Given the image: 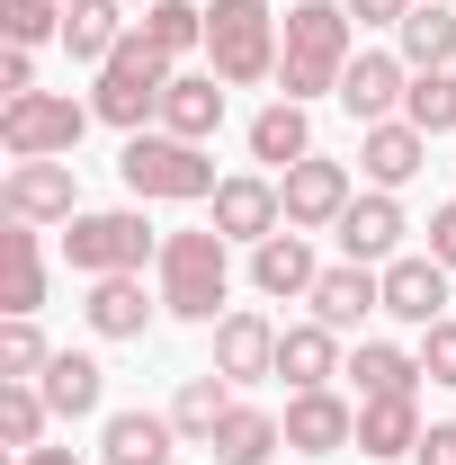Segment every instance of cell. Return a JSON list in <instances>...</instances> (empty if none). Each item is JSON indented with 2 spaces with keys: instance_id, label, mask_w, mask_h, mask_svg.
Listing matches in <instances>:
<instances>
[{
  "instance_id": "18",
  "label": "cell",
  "mask_w": 456,
  "mask_h": 465,
  "mask_svg": "<svg viewBox=\"0 0 456 465\" xmlns=\"http://www.w3.org/2000/svg\"><path fill=\"white\" fill-rule=\"evenodd\" d=\"M313 322H332V331H358L367 313H385V269H367V260H341V269H322L313 278Z\"/></svg>"
},
{
  "instance_id": "25",
  "label": "cell",
  "mask_w": 456,
  "mask_h": 465,
  "mask_svg": "<svg viewBox=\"0 0 456 465\" xmlns=\"http://www.w3.org/2000/svg\"><path fill=\"white\" fill-rule=\"evenodd\" d=\"M224 411H233V376H188L171 394V430H179V448H215V430H224Z\"/></svg>"
},
{
  "instance_id": "33",
  "label": "cell",
  "mask_w": 456,
  "mask_h": 465,
  "mask_svg": "<svg viewBox=\"0 0 456 465\" xmlns=\"http://www.w3.org/2000/svg\"><path fill=\"white\" fill-rule=\"evenodd\" d=\"M144 36L179 63V54H197V45H206V9H197V0H153V9H144Z\"/></svg>"
},
{
  "instance_id": "43",
  "label": "cell",
  "mask_w": 456,
  "mask_h": 465,
  "mask_svg": "<svg viewBox=\"0 0 456 465\" xmlns=\"http://www.w3.org/2000/svg\"><path fill=\"white\" fill-rule=\"evenodd\" d=\"M125 9H134V0H125ZM144 9H153V0H144Z\"/></svg>"
},
{
  "instance_id": "6",
  "label": "cell",
  "mask_w": 456,
  "mask_h": 465,
  "mask_svg": "<svg viewBox=\"0 0 456 465\" xmlns=\"http://www.w3.org/2000/svg\"><path fill=\"white\" fill-rule=\"evenodd\" d=\"M63 260H72L81 278H116V269L162 260V232L144 224V206H81V215L63 224Z\"/></svg>"
},
{
  "instance_id": "19",
  "label": "cell",
  "mask_w": 456,
  "mask_h": 465,
  "mask_svg": "<svg viewBox=\"0 0 456 465\" xmlns=\"http://www.w3.org/2000/svg\"><path fill=\"white\" fill-rule=\"evenodd\" d=\"M278 376H286V394H313V385L349 376L341 331H332V322H286V331H278Z\"/></svg>"
},
{
  "instance_id": "1",
  "label": "cell",
  "mask_w": 456,
  "mask_h": 465,
  "mask_svg": "<svg viewBox=\"0 0 456 465\" xmlns=\"http://www.w3.org/2000/svg\"><path fill=\"white\" fill-rule=\"evenodd\" d=\"M349 54H358V18H349L341 0H295V9H286V36H278V90L295 108L341 99Z\"/></svg>"
},
{
  "instance_id": "7",
  "label": "cell",
  "mask_w": 456,
  "mask_h": 465,
  "mask_svg": "<svg viewBox=\"0 0 456 465\" xmlns=\"http://www.w3.org/2000/svg\"><path fill=\"white\" fill-rule=\"evenodd\" d=\"M90 99L72 90H27V99H0V153L9 162H72V143L90 134Z\"/></svg>"
},
{
  "instance_id": "16",
  "label": "cell",
  "mask_w": 456,
  "mask_h": 465,
  "mask_svg": "<svg viewBox=\"0 0 456 465\" xmlns=\"http://www.w3.org/2000/svg\"><path fill=\"white\" fill-rule=\"evenodd\" d=\"M402 90H411V63L385 45V54H349L341 72V108L358 116V125H385V116H402Z\"/></svg>"
},
{
  "instance_id": "42",
  "label": "cell",
  "mask_w": 456,
  "mask_h": 465,
  "mask_svg": "<svg viewBox=\"0 0 456 465\" xmlns=\"http://www.w3.org/2000/svg\"><path fill=\"white\" fill-rule=\"evenodd\" d=\"M18 465H81V457H72V448H27Z\"/></svg>"
},
{
  "instance_id": "11",
  "label": "cell",
  "mask_w": 456,
  "mask_h": 465,
  "mask_svg": "<svg viewBox=\"0 0 456 465\" xmlns=\"http://www.w3.org/2000/svg\"><path fill=\"white\" fill-rule=\"evenodd\" d=\"M206 206H215V232L224 242H269V232H286V197H278L269 171H233Z\"/></svg>"
},
{
  "instance_id": "21",
  "label": "cell",
  "mask_w": 456,
  "mask_h": 465,
  "mask_svg": "<svg viewBox=\"0 0 456 465\" xmlns=\"http://www.w3.org/2000/svg\"><path fill=\"white\" fill-rule=\"evenodd\" d=\"M313 278H322V260H313V242L286 224V232H269V242H251V287L260 295H313Z\"/></svg>"
},
{
  "instance_id": "39",
  "label": "cell",
  "mask_w": 456,
  "mask_h": 465,
  "mask_svg": "<svg viewBox=\"0 0 456 465\" xmlns=\"http://www.w3.org/2000/svg\"><path fill=\"white\" fill-rule=\"evenodd\" d=\"M341 9L358 18V27H402V18H411L421 0H341Z\"/></svg>"
},
{
  "instance_id": "28",
  "label": "cell",
  "mask_w": 456,
  "mask_h": 465,
  "mask_svg": "<svg viewBox=\"0 0 456 465\" xmlns=\"http://www.w3.org/2000/svg\"><path fill=\"white\" fill-rule=\"evenodd\" d=\"M349 385H358V403H385V394H421V349L358 341V358H349Z\"/></svg>"
},
{
  "instance_id": "24",
  "label": "cell",
  "mask_w": 456,
  "mask_h": 465,
  "mask_svg": "<svg viewBox=\"0 0 456 465\" xmlns=\"http://www.w3.org/2000/svg\"><path fill=\"white\" fill-rule=\"evenodd\" d=\"M125 36H134V27H125V0H63V45H72V63L99 72Z\"/></svg>"
},
{
  "instance_id": "8",
  "label": "cell",
  "mask_w": 456,
  "mask_h": 465,
  "mask_svg": "<svg viewBox=\"0 0 456 465\" xmlns=\"http://www.w3.org/2000/svg\"><path fill=\"white\" fill-rule=\"evenodd\" d=\"M0 215H9V224H72V215H81L72 162H9V171H0Z\"/></svg>"
},
{
  "instance_id": "40",
  "label": "cell",
  "mask_w": 456,
  "mask_h": 465,
  "mask_svg": "<svg viewBox=\"0 0 456 465\" xmlns=\"http://www.w3.org/2000/svg\"><path fill=\"white\" fill-rule=\"evenodd\" d=\"M411 465H456V420H430L421 448H411Z\"/></svg>"
},
{
  "instance_id": "2",
  "label": "cell",
  "mask_w": 456,
  "mask_h": 465,
  "mask_svg": "<svg viewBox=\"0 0 456 465\" xmlns=\"http://www.w3.org/2000/svg\"><path fill=\"white\" fill-rule=\"evenodd\" d=\"M153 269H162V313H179V322H206V331H215V322H224L233 304V242L215 224H197V232H162V260H153Z\"/></svg>"
},
{
  "instance_id": "37",
  "label": "cell",
  "mask_w": 456,
  "mask_h": 465,
  "mask_svg": "<svg viewBox=\"0 0 456 465\" xmlns=\"http://www.w3.org/2000/svg\"><path fill=\"white\" fill-rule=\"evenodd\" d=\"M421 376L430 385H456V322H430L421 331Z\"/></svg>"
},
{
  "instance_id": "32",
  "label": "cell",
  "mask_w": 456,
  "mask_h": 465,
  "mask_svg": "<svg viewBox=\"0 0 456 465\" xmlns=\"http://www.w3.org/2000/svg\"><path fill=\"white\" fill-rule=\"evenodd\" d=\"M45 420H55V403H45L36 385H0V439H9V457L45 448Z\"/></svg>"
},
{
  "instance_id": "26",
  "label": "cell",
  "mask_w": 456,
  "mask_h": 465,
  "mask_svg": "<svg viewBox=\"0 0 456 465\" xmlns=\"http://www.w3.org/2000/svg\"><path fill=\"white\" fill-rule=\"evenodd\" d=\"M421 448V394H385V403H358V457H411Z\"/></svg>"
},
{
  "instance_id": "38",
  "label": "cell",
  "mask_w": 456,
  "mask_h": 465,
  "mask_svg": "<svg viewBox=\"0 0 456 465\" xmlns=\"http://www.w3.org/2000/svg\"><path fill=\"white\" fill-rule=\"evenodd\" d=\"M27 90H36V54L9 45V54H0V99H27Z\"/></svg>"
},
{
  "instance_id": "23",
  "label": "cell",
  "mask_w": 456,
  "mask_h": 465,
  "mask_svg": "<svg viewBox=\"0 0 456 465\" xmlns=\"http://www.w3.org/2000/svg\"><path fill=\"white\" fill-rule=\"evenodd\" d=\"M215 125H224V81H215V72H171V90H162V134L206 143Z\"/></svg>"
},
{
  "instance_id": "27",
  "label": "cell",
  "mask_w": 456,
  "mask_h": 465,
  "mask_svg": "<svg viewBox=\"0 0 456 465\" xmlns=\"http://www.w3.org/2000/svg\"><path fill=\"white\" fill-rule=\"evenodd\" d=\"M394 54L411 63V72H456V9L448 0H421L394 27Z\"/></svg>"
},
{
  "instance_id": "12",
  "label": "cell",
  "mask_w": 456,
  "mask_h": 465,
  "mask_svg": "<svg viewBox=\"0 0 456 465\" xmlns=\"http://www.w3.org/2000/svg\"><path fill=\"white\" fill-rule=\"evenodd\" d=\"M448 278H456V269H439L430 251H402V260H385V313H394L402 331H430V322H448Z\"/></svg>"
},
{
  "instance_id": "31",
  "label": "cell",
  "mask_w": 456,
  "mask_h": 465,
  "mask_svg": "<svg viewBox=\"0 0 456 465\" xmlns=\"http://www.w3.org/2000/svg\"><path fill=\"white\" fill-rule=\"evenodd\" d=\"M0 251H9V313H36L45 304V242H36V224H9Z\"/></svg>"
},
{
  "instance_id": "5",
  "label": "cell",
  "mask_w": 456,
  "mask_h": 465,
  "mask_svg": "<svg viewBox=\"0 0 456 465\" xmlns=\"http://www.w3.org/2000/svg\"><path fill=\"white\" fill-rule=\"evenodd\" d=\"M162 90H171V54L134 27V36L99 63L90 108H99V125H116V134H144V125H162Z\"/></svg>"
},
{
  "instance_id": "3",
  "label": "cell",
  "mask_w": 456,
  "mask_h": 465,
  "mask_svg": "<svg viewBox=\"0 0 456 465\" xmlns=\"http://www.w3.org/2000/svg\"><path fill=\"white\" fill-rule=\"evenodd\" d=\"M116 179H125L134 206H206L224 188L215 162H206V143H179V134H125Z\"/></svg>"
},
{
  "instance_id": "15",
  "label": "cell",
  "mask_w": 456,
  "mask_h": 465,
  "mask_svg": "<svg viewBox=\"0 0 456 465\" xmlns=\"http://www.w3.org/2000/svg\"><path fill=\"white\" fill-rule=\"evenodd\" d=\"M358 171H367V188H411V179L430 171V134H421L411 116L358 125Z\"/></svg>"
},
{
  "instance_id": "14",
  "label": "cell",
  "mask_w": 456,
  "mask_h": 465,
  "mask_svg": "<svg viewBox=\"0 0 456 465\" xmlns=\"http://www.w3.org/2000/svg\"><path fill=\"white\" fill-rule=\"evenodd\" d=\"M332 232H341V260L385 269V260H402V232H411V224H402V197H394V188H367V197H349V215Z\"/></svg>"
},
{
  "instance_id": "35",
  "label": "cell",
  "mask_w": 456,
  "mask_h": 465,
  "mask_svg": "<svg viewBox=\"0 0 456 465\" xmlns=\"http://www.w3.org/2000/svg\"><path fill=\"white\" fill-rule=\"evenodd\" d=\"M45 331H36V313H9V331H0V385H36L45 376Z\"/></svg>"
},
{
  "instance_id": "17",
  "label": "cell",
  "mask_w": 456,
  "mask_h": 465,
  "mask_svg": "<svg viewBox=\"0 0 456 465\" xmlns=\"http://www.w3.org/2000/svg\"><path fill=\"white\" fill-rule=\"evenodd\" d=\"M215 376H233V385L278 376V322H269V313H251V304H233L224 322H215Z\"/></svg>"
},
{
  "instance_id": "30",
  "label": "cell",
  "mask_w": 456,
  "mask_h": 465,
  "mask_svg": "<svg viewBox=\"0 0 456 465\" xmlns=\"http://www.w3.org/2000/svg\"><path fill=\"white\" fill-rule=\"evenodd\" d=\"M286 448V430H278V411H260V403H233L224 411V430H215V448L206 457L215 465H269Z\"/></svg>"
},
{
  "instance_id": "36",
  "label": "cell",
  "mask_w": 456,
  "mask_h": 465,
  "mask_svg": "<svg viewBox=\"0 0 456 465\" xmlns=\"http://www.w3.org/2000/svg\"><path fill=\"white\" fill-rule=\"evenodd\" d=\"M0 27H9V45H45V36H63V0H0Z\"/></svg>"
},
{
  "instance_id": "13",
  "label": "cell",
  "mask_w": 456,
  "mask_h": 465,
  "mask_svg": "<svg viewBox=\"0 0 456 465\" xmlns=\"http://www.w3.org/2000/svg\"><path fill=\"white\" fill-rule=\"evenodd\" d=\"M153 313H162V287H144V269L90 278V304H81V322H90L99 341H144V331H153Z\"/></svg>"
},
{
  "instance_id": "9",
  "label": "cell",
  "mask_w": 456,
  "mask_h": 465,
  "mask_svg": "<svg viewBox=\"0 0 456 465\" xmlns=\"http://www.w3.org/2000/svg\"><path fill=\"white\" fill-rule=\"evenodd\" d=\"M278 430H286L295 457H341V448H358V403L332 394V385H313V394H286Z\"/></svg>"
},
{
  "instance_id": "41",
  "label": "cell",
  "mask_w": 456,
  "mask_h": 465,
  "mask_svg": "<svg viewBox=\"0 0 456 465\" xmlns=\"http://www.w3.org/2000/svg\"><path fill=\"white\" fill-rule=\"evenodd\" d=\"M430 260H439V269H456V197L430 215Z\"/></svg>"
},
{
  "instance_id": "10",
  "label": "cell",
  "mask_w": 456,
  "mask_h": 465,
  "mask_svg": "<svg viewBox=\"0 0 456 465\" xmlns=\"http://www.w3.org/2000/svg\"><path fill=\"white\" fill-rule=\"evenodd\" d=\"M278 197H286V224H295V232H332V224L349 215V197H358V188H349L341 162L304 153L295 171H278Z\"/></svg>"
},
{
  "instance_id": "20",
  "label": "cell",
  "mask_w": 456,
  "mask_h": 465,
  "mask_svg": "<svg viewBox=\"0 0 456 465\" xmlns=\"http://www.w3.org/2000/svg\"><path fill=\"white\" fill-rule=\"evenodd\" d=\"M171 457H179L171 411H108L99 420V465H171Z\"/></svg>"
},
{
  "instance_id": "29",
  "label": "cell",
  "mask_w": 456,
  "mask_h": 465,
  "mask_svg": "<svg viewBox=\"0 0 456 465\" xmlns=\"http://www.w3.org/2000/svg\"><path fill=\"white\" fill-rule=\"evenodd\" d=\"M313 153V116L295 108V99H269V108L251 116V162H269V171H295Z\"/></svg>"
},
{
  "instance_id": "22",
  "label": "cell",
  "mask_w": 456,
  "mask_h": 465,
  "mask_svg": "<svg viewBox=\"0 0 456 465\" xmlns=\"http://www.w3.org/2000/svg\"><path fill=\"white\" fill-rule=\"evenodd\" d=\"M36 394L55 403V420H90L99 394H108V367H99L90 349H55V358H45V376H36Z\"/></svg>"
},
{
  "instance_id": "34",
  "label": "cell",
  "mask_w": 456,
  "mask_h": 465,
  "mask_svg": "<svg viewBox=\"0 0 456 465\" xmlns=\"http://www.w3.org/2000/svg\"><path fill=\"white\" fill-rule=\"evenodd\" d=\"M402 116H411L421 134H456V72H411Z\"/></svg>"
},
{
  "instance_id": "4",
  "label": "cell",
  "mask_w": 456,
  "mask_h": 465,
  "mask_svg": "<svg viewBox=\"0 0 456 465\" xmlns=\"http://www.w3.org/2000/svg\"><path fill=\"white\" fill-rule=\"evenodd\" d=\"M278 36H286V18L269 0H215V9H206V72H215L224 90L278 81Z\"/></svg>"
}]
</instances>
